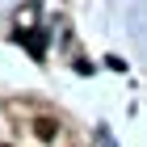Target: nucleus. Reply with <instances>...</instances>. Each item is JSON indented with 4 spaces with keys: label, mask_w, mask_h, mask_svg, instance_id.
Returning a JSON list of instances; mask_svg holds the SVG:
<instances>
[{
    "label": "nucleus",
    "mask_w": 147,
    "mask_h": 147,
    "mask_svg": "<svg viewBox=\"0 0 147 147\" xmlns=\"http://www.w3.org/2000/svg\"><path fill=\"white\" fill-rule=\"evenodd\" d=\"M38 135L51 139V135H55V122H51V118H42V122H38Z\"/></svg>",
    "instance_id": "1"
}]
</instances>
